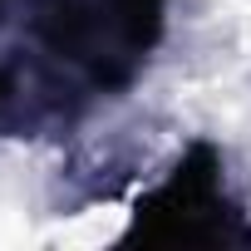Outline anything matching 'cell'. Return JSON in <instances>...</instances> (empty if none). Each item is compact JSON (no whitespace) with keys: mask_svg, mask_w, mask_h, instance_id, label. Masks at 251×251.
Listing matches in <instances>:
<instances>
[{"mask_svg":"<svg viewBox=\"0 0 251 251\" xmlns=\"http://www.w3.org/2000/svg\"><path fill=\"white\" fill-rule=\"evenodd\" d=\"M251 241L246 212L231 192L226 158L212 138H192L173 168L133 197L118 246H231Z\"/></svg>","mask_w":251,"mask_h":251,"instance_id":"2","label":"cell"},{"mask_svg":"<svg viewBox=\"0 0 251 251\" xmlns=\"http://www.w3.org/2000/svg\"><path fill=\"white\" fill-rule=\"evenodd\" d=\"M173 0H5L0 30V143L59 138L128 94L168 35Z\"/></svg>","mask_w":251,"mask_h":251,"instance_id":"1","label":"cell"}]
</instances>
